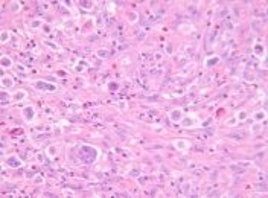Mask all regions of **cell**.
Here are the masks:
<instances>
[{"mask_svg": "<svg viewBox=\"0 0 268 198\" xmlns=\"http://www.w3.org/2000/svg\"><path fill=\"white\" fill-rule=\"evenodd\" d=\"M34 87L37 90L46 91V93H54V91L58 90V86L54 84V82H47V81H43V79H38L34 82Z\"/></svg>", "mask_w": 268, "mask_h": 198, "instance_id": "1", "label": "cell"}, {"mask_svg": "<svg viewBox=\"0 0 268 198\" xmlns=\"http://www.w3.org/2000/svg\"><path fill=\"white\" fill-rule=\"evenodd\" d=\"M180 124H181L183 128H194L197 124H200V119H198L197 114H194V113H187V114L184 113V116H183Z\"/></svg>", "mask_w": 268, "mask_h": 198, "instance_id": "2", "label": "cell"}, {"mask_svg": "<svg viewBox=\"0 0 268 198\" xmlns=\"http://www.w3.org/2000/svg\"><path fill=\"white\" fill-rule=\"evenodd\" d=\"M172 146L178 151H187L191 148V142L186 139H175V140H172Z\"/></svg>", "mask_w": 268, "mask_h": 198, "instance_id": "3", "label": "cell"}, {"mask_svg": "<svg viewBox=\"0 0 268 198\" xmlns=\"http://www.w3.org/2000/svg\"><path fill=\"white\" fill-rule=\"evenodd\" d=\"M35 108L32 107V105H28V107H24V110H23V117L28 121V122H32L34 119H35Z\"/></svg>", "mask_w": 268, "mask_h": 198, "instance_id": "4", "label": "cell"}, {"mask_svg": "<svg viewBox=\"0 0 268 198\" xmlns=\"http://www.w3.org/2000/svg\"><path fill=\"white\" fill-rule=\"evenodd\" d=\"M5 163H6L9 168H20V166H23V160H20L17 156H8L6 160H5Z\"/></svg>", "mask_w": 268, "mask_h": 198, "instance_id": "5", "label": "cell"}, {"mask_svg": "<svg viewBox=\"0 0 268 198\" xmlns=\"http://www.w3.org/2000/svg\"><path fill=\"white\" fill-rule=\"evenodd\" d=\"M183 116H184V111H183V110H180V108L169 111V119H171L172 122H175V124H180V122H181Z\"/></svg>", "mask_w": 268, "mask_h": 198, "instance_id": "6", "label": "cell"}, {"mask_svg": "<svg viewBox=\"0 0 268 198\" xmlns=\"http://www.w3.org/2000/svg\"><path fill=\"white\" fill-rule=\"evenodd\" d=\"M24 98H28V91L26 90H15L11 95V101H14V102H20Z\"/></svg>", "mask_w": 268, "mask_h": 198, "instance_id": "7", "label": "cell"}, {"mask_svg": "<svg viewBox=\"0 0 268 198\" xmlns=\"http://www.w3.org/2000/svg\"><path fill=\"white\" fill-rule=\"evenodd\" d=\"M254 55L264 61V59H265V46L261 44V43H256V44H254Z\"/></svg>", "mask_w": 268, "mask_h": 198, "instance_id": "8", "label": "cell"}, {"mask_svg": "<svg viewBox=\"0 0 268 198\" xmlns=\"http://www.w3.org/2000/svg\"><path fill=\"white\" fill-rule=\"evenodd\" d=\"M0 84H2V87H5V89H11V87H14V79H12L11 76H8V75H3V76L0 78Z\"/></svg>", "mask_w": 268, "mask_h": 198, "instance_id": "9", "label": "cell"}, {"mask_svg": "<svg viewBox=\"0 0 268 198\" xmlns=\"http://www.w3.org/2000/svg\"><path fill=\"white\" fill-rule=\"evenodd\" d=\"M253 117H254V122H262V121L267 119V111L265 110H259V111H256L253 114Z\"/></svg>", "mask_w": 268, "mask_h": 198, "instance_id": "10", "label": "cell"}, {"mask_svg": "<svg viewBox=\"0 0 268 198\" xmlns=\"http://www.w3.org/2000/svg\"><path fill=\"white\" fill-rule=\"evenodd\" d=\"M218 61H219V58H218L216 55H213V56H209V58H206V59H204V66H206V67H213Z\"/></svg>", "mask_w": 268, "mask_h": 198, "instance_id": "11", "label": "cell"}, {"mask_svg": "<svg viewBox=\"0 0 268 198\" xmlns=\"http://www.w3.org/2000/svg\"><path fill=\"white\" fill-rule=\"evenodd\" d=\"M235 117H236V121L244 122V121L248 117V114H247V111H245V110H238V111L235 113Z\"/></svg>", "mask_w": 268, "mask_h": 198, "instance_id": "12", "label": "cell"}, {"mask_svg": "<svg viewBox=\"0 0 268 198\" xmlns=\"http://www.w3.org/2000/svg\"><path fill=\"white\" fill-rule=\"evenodd\" d=\"M194 31H195V28H194L192 24L184 23V24L180 26V32H183V34H191V32H194Z\"/></svg>", "mask_w": 268, "mask_h": 198, "instance_id": "13", "label": "cell"}, {"mask_svg": "<svg viewBox=\"0 0 268 198\" xmlns=\"http://www.w3.org/2000/svg\"><path fill=\"white\" fill-rule=\"evenodd\" d=\"M0 66L5 67V69H8V67L12 66V59H11L9 56H2V58H0Z\"/></svg>", "mask_w": 268, "mask_h": 198, "instance_id": "14", "label": "cell"}, {"mask_svg": "<svg viewBox=\"0 0 268 198\" xmlns=\"http://www.w3.org/2000/svg\"><path fill=\"white\" fill-rule=\"evenodd\" d=\"M250 131H251V134H259V133L262 131V124H261V122H254V124L250 126Z\"/></svg>", "mask_w": 268, "mask_h": 198, "instance_id": "15", "label": "cell"}, {"mask_svg": "<svg viewBox=\"0 0 268 198\" xmlns=\"http://www.w3.org/2000/svg\"><path fill=\"white\" fill-rule=\"evenodd\" d=\"M9 38H11V32H9V31H3V32L0 34V41H2V43H8Z\"/></svg>", "mask_w": 268, "mask_h": 198, "instance_id": "16", "label": "cell"}, {"mask_svg": "<svg viewBox=\"0 0 268 198\" xmlns=\"http://www.w3.org/2000/svg\"><path fill=\"white\" fill-rule=\"evenodd\" d=\"M56 152H58V148H56V146H49V148L46 149V154H47L49 157H55Z\"/></svg>", "mask_w": 268, "mask_h": 198, "instance_id": "17", "label": "cell"}, {"mask_svg": "<svg viewBox=\"0 0 268 198\" xmlns=\"http://www.w3.org/2000/svg\"><path fill=\"white\" fill-rule=\"evenodd\" d=\"M20 9H21V3H20V2H12V5H11V11H12V14L18 12Z\"/></svg>", "mask_w": 268, "mask_h": 198, "instance_id": "18", "label": "cell"}, {"mask_svg": "<svg viewBox=\"0 0 268 198\" xmlns=\"http://www.w3.org/2000/svg\"><path fill=\"white\" fill-rule=\"evenodd\" d=\"M137 18H139V15H137L136 12L128 14V21H130V23H136V21H137Z\"/></svg>", "mask_w": 268, "mask_h": 198, "instance_id": "19", "label": "cell"}, {"mask_svg": "<svg viewBox=\"0 0 268 198\" xmlns=\"http://www.w3.org/2000/svg\"><path fill=\"white\" fill-rule=\"evenodd\" d=\"M98 56H101V58H108V56H110V52L105 51V49H99V51H98Z\"/></svg>", "mask_w": 268, "mask_h": 198, "instance_id": "20", "label": "cell"}, {"mask_svg": "<svg viewBox=\"0 0 268 198\" xmlns=\"http://www.w3.org/2000/svg\"><path fill=\"white\" fill-rule=\"evenodd\" d=\"M41 24H43V20H40V18H38V20H34V21H32V24H31V26H32L34 29H38V28H41Z\"/></svg>", "mask_w": 268, "mask_h": 198, "instance_id": "21", "label": "cell"}, {"mask_svg": "<svg viewBox=\"0 0 268 198\" xmlns=\"http://www.w3.org/2000/svg\"><path fill=\"white\" fill-rule=\"evenodd\" d=\"M34 183H35V184H43V183H44V178H43L41 175H35V177H34Z\"/></svg>", "mask_w": 268, "mask_h": 198, "instance_id": "22", "label": "cell"}, {"mask_svg": "<svg viewBox=\"0 0 268 198\" xmlns=\"http://www.w3.org/2000/svg\"><path fill=\"white\" fill-rule=\"evenodd\" d=\"M107 8H108V11H110V12H114V9H116V5H114V3H108Z\"/></svg>", "mask_w": 268, "mask_h": 198, "instance_id": "23", "label": "cell"}, {"mask_svg": "<svg viewBox=\"0 0 268 198\" xmlns=\"http://www.w3.org/2000/svg\"><path fill=\"white\" fill-rule=\"evenodd\" d=\"M117 107L121 108V110H125V108H126V102H119V104H117Z\"/></svg>", "mask_w": 268, "mask_h": 198, "instance_id": "24", "label": "cell"}, {"mask_svg": "<svg viewBox=\"0 0 268 198\" xmlns=\"http://www.w3.org/2000/svg\"><path fill=\"white\" fill-rule=\"evenodd\" d=\"M63 194H64V195H73V192H70V191H67V189H66V191H64Z\"/></svg>", "mask_w": 268, "mask_h": 198, "instance_id": "25", "label": "cell"}, {"mask_svg": "<svg viewBox=\"0 0 268 198\" xmlns=\"http://www.w3.org/2000/svg\"><path fill=\"white\" fill-rule=\"evenodd\" d=\"M59 124H61L63 126H67V125H69V122H67V121H61Z\"/></svg>", "mask_w": 268, "mask_h": 198, "instance_id": "26", "label": "cell"}]
</instances>
